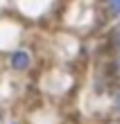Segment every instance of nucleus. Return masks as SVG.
<instances>
[{
	"mask_svg": "<svg viewBox=\"0 0 120 124\" xmlns=\"http://www.w3.org/2000/svg\"><path fill=\"white\" fill-rule=\"evenodd\" d=\"M0 124H2V111H0Z\"/></svg>",
	"mask_w": 120,
	"mask_h": 124,
	"instance_id": "5",
	"label": "nucleus"
},
{
	"mask_svg": "<svg viewBox=\"0 0 120 124\" xmlns=\"http://www.w3.org/2000/svg\"><path fill=\"white\" fill-rule=\"evenodd\" d=\"M11 65L16 70H25L29 65V54L25 52V50H16V52L11 54Z\"/></svg>",
	"mask_w": 120,
	"mask_h": 124,
	"instance_id": "1",
	"label": "nucleus"
},
{
	"mask_svg": "<svg viewBox=\"0 0 120 124\" xmlns=\"http://www.w3.org/2000/svg\"><path fill=\"white\" fill-rule=\"evenodd\" d=\"M107 7L111 16H120V0H107Z\"/></svg>",
	"mask_w": 120,
	"mask_h": 124,
	"instance_id": "2",
	"label": "nucleus"
},
{
	"mask_svg": "<svg viewBox=\"0 0 120 124\" xmlns=\"http://www.w3.org/2000/svg\"><path fill=\"white\" fill-rule=\"evenodd\" d=\"M14 124H16V122H14Z\"/></svg>",
	"mask_w": 120,
	"mask_h": 124,
	"instance_id": "6",
	"label": "nucleus"
},
{
	"mask_svg": "<svg viewBox=\"0 0 120 124\" xmlns=\"http://www.w3.org/2000/svg\"><path fill=\"white\" fill-rule=\"evenodd\" d=\"M118 61H120V59H118Z\"/></svg>",
	"mask_w": 120,
	"mask_h": 124,
	"instance_id": "7",
	"label": "nucleus"
},
{
	"mask_svg": "<svg viewBox=\"0 0 120 124\" xmlns=\"http://www.w3.org/2000/svg\"><path fill=\"white\" fill-rule=\"evenodd\" d=\"M116 41L120 43V27H118V30H116Z\"/></svg>",
	"mask_w": 120,
	"mask_h": 124,
	"instance_id": "4",
	"label": "nucleus"
},
{
	"mask_svg": "<svg viewBox=\"0 0 120 124\" xmlns=\"http://www.w3.org/2000/svg\"><path fill=\"white\" fill-rule=\"evenodd\" d=\"M116 111H118V113H120V93H118V95H116Z\"/></svg>",
	"mask_w": 120,
	"mask_h": 124,
	"instance_id": "3",
	"label": "nucleus"
}]
</instances>
